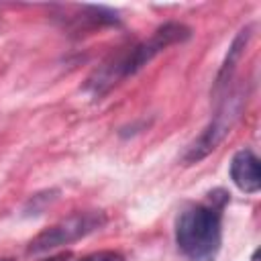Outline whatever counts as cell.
<instances>
[{"label": "cell", "mask_w": 261, "mask_h": 261, "mask_svg": "<svg viewBox=\"0 0 261 261\" xmlns=\"http://www.w3.org/2000/svg\"><path fill=\"white\" fill-rule=\"evenodd\" d=\"M192 37V29L184 22L177 20H169L163 22L161 27H157L149 39L139 41L135 45H130L128 49H122L118 53H112L102 65H98V69L88 77L84 90L94 98L100 100L104 94H108L116 84H120L122 80L135 75L137 71H141L147 63H151L161 51H165L171 45L184 43Z\"/></svg>", "instance_id": "1"}, {"label": "cell", "mask_w": 261, "mask_h": 261, "mask_svg": "<svg viewBox=\"0 0 261 261\" xmlns=\"http://www.w3.org/2000/svg\"><path fill=\"white\" fill-rule=\"evenodd\" d=\"M226 196L210 194L208 204H194L175 220V245L188 261H214L222 245V208Z\"/></svg>", "instance_id": "2"}, {"label": "cell", "mask_w": 261, "mask_h": 261, "mask_svg": "<svg viewBox=\"0 0 261 261\" xmlns=\"http://www.w3.org/2000/svg\"><path fill=\"white\" fill-rule=\"evenodd\" d=\"M247 102V92L245 88H234L230 92H224L216 112L212 114L210 122L204 126V130L190 143V147L186 149L181 161L186 165H194L198 161H202L204 157H208L212 151L218 149V145L226 139V135L230 133V128L234 126V122L239 120L243 108Z\"/></svg>", "instance_id": "3"}, {"label": "cell", "mask_w": 261, "mask_h": 261, "mask_svg": "<svg viewBox=\"0 0 261 261\" xmlns=\"http://www.w3.org/2000/svg\"><path fill=\"white\" fill-rule=\"evenodd\" d=\"M104 224H106V214L102 210L73 212L67 218L43 228L37 237H33L31 243L27 245V255H41V253L59 249L63 245H71V243L100 230Z\"/></svg>", "instance_id": "4"}, {"label": "cell", "mask_w": 261, "mask_h": 261, "mask_svg": "<svg viewBox=\"0 0 261 261\" xmlns=\"http://www.w3.org/2000/svg\"><path fill=\"white\" fill-rule=\"evenodd\" d=\"M230 179L245 194H257L261 190L259 159L251 149H241L230 159Z\"/></svg>", "instance_id": "5"}, {"label": "cell", "mask_w": 261, "mask_h": 261, "mask_svg": "<svg viewBox=\"0 0 261 261\" xmlns=\"http://www.w3.org/2000/svg\"><path fill=\"white\" fill-rule=\"evenodd\" d=\"M251 35H253V24H245L237 33V37L232 39V43L228 47V53H226V57H224V61L220 65V71H218V75L214 80V90H212L214 96H222L224 92H228V84H230V80L234 75V69H237V65H239L249 41H251Z\"/></svg>", "instance_id": "6"}, {"label": "cell", "mask_w": 261, "mask_h": 261, "mask_svg": "<svg viewBox=\"0 0 261 261\" xmlns=\"http://www.w3.org/2000/svg\"><path fill=\"white\" fill-rule=\"evenodd\" d=\"M57 198H59V190H43V192L33 194L27 200V204L22 206V216H39V214H43L45 208L49 204H53Z\"/></svg>", "instance_id": "7"}, {"label": "cell", "mask_w": 261, "mask_h": 261, "mask_svg": "<svg viewBox=\"0 0 261 261\" xmlns=\"http://www.w3.org/2000/svg\"><path fill=\"white\" fill-rule=\"evenodd\" d=\"M80 261H124V257L118 251H98V253H92Z\"/></svg>", "instance_id": "8"}, {"label": "cell", "mask_w": 261, "mask_h": 261, "mask_svg": "<svg viewBox=\"0 0 261 261\" xmlns=\"http://www.w3.org/2000/svg\"><path fill=\"white\" fill-rule=\"evenodd\" d=\"M69 257V253H61V255H55V257H51V259H45V261H65Z\"/></svg>", "instance_id": "9"}, {"label": "cell", "mask_w": 261, "mask_h": 261, "mask_svg": "<svg viewBox=\"0 0 261 261\" xmlns=\"http://www.w3.org/2000/svg\"><path fill=\"white\" fill-rule=\"evenodd\" d=\"M0 261H16L14 257H0Z\"/></svg>", "instance_id": "10"}]
</instances>
